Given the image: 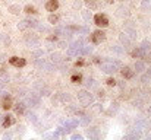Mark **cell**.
I'll return each mask as SVG.
<instances>
[{
	"mask_svg": "<svg viewBox=\"0 0 151 140\" xmlns=\"http://www.w3.org/2000/svg\"><path fill=\"white\" fill-rule=\"evenodd\" d=\"M84 19H85V21H90V15H88V12H84Z\"/></svg>",
	"mask_w": 151,
	"mask_h": 140,
	"instance_id": "obj_24",
	"label": "cell"
},
{
	"mask_svg": "<svg viewBox=\"0 0 151 140\" xmlns=\"http://www.w3.org/2000/svg\"><path fill=\"white\" fill-rule=\"evenodd\" d=\"M24 12L28 13V15H35V13H37V9H35L34 6H31V4H27V6L24 7Z\"/></svg>",
	"mask_w": 151,
	"mask_h": 140,
	"instance_id": "obj_11",
	"label": "cell"
},
{
	"mask_svg": "<svg viewBox=\"0 0 151 140\" xmlns=\"http://www.w3.org/2000/svg\"><path fill=\"white\" fill-rule=\"evenodd\" d=\"M0 38H1V34H0Z\"/></svg>",
	"mask_w": 151,
	"mask_h": 140,
	"instance_id": "obj_28",
	"label": "cell"
},
{
	"mask_svg": "<svg viewBox=\"0 0 151 140\" xmlns=\"http://www.w3.org/2000/svg\"><path fill=\"white\" fill-rule=\"evenodd\" d=\"M1 107H3V109H10L12 107H13V102H12V98L9 96V95H4L3 96V99H1Z\"/></svg>",
	"mask_w": 151,
	"mask_h": 140,
	"instance_id": "obj_6",
	"label": "cell"
},
{
	"mask_svg": "<svg viewBox=\"0 0 151 140\" xmlns=\"http://www.w3.org/2000/svg\"><path fill=\"white\" fill-rule=\"evenodd\" d=\"M57 9H59V0H47V3H46L47 12H56Z\"/></svg>",
	"mask_w": 151,
	"mask_h": 140,
	"instance_id": "obj_5",
	"label": "cell"
},
{
	"mask_svg": "<svg viewBox=\"0 0 151 140\" xmlns=\"http://www.w3.org/2000/svg\"><path fill=\"white\" fill-rule=\"evenodd\" d=\"M106 40V34L103 32V31H96V32H93V35L90 37V41L93 43V44H100Z\"/></svg>",
	"mask_w": 151,
	"mask_h": 140,
	"instance_id": "obj_2",
	"label": "cell"
},
{
	"mask_svg": "<svg viewBox=\"0 0 151 140\" xmlns=\"http://www.w3.org/2000/svg\"><path fill=\"white\" fill-rule=\"evenodd\" d=\"M70 82L72 83H82V75L81 73H75L70 76Z\"/></svg>",
	"mask_w": 151,
	"mask_h": 140,
	"instance_id": "obj_9",
	"label": "cell"
},
{
	"mask_svg": "<svg viewBox=\"0 0 151 140\" xmlns=\"http://www.w3.org/2000/svg\"><path fill=\"white\" fill-rule=\"evenodd\" d=\"M35 117H37L35 114H29V120H31V121H37V118H35Z\"/></svg>",
	"mask_w": 151,
	"mask_h": 140,
	"instance_id": "obj_23",
	"label": "cell"
},
{
	"mask_svg": "<svg viewBox=\"0 0 151 140\" xmlns=\"http://www.w3.org/2000/svg\"><path fill=\"white\" fill-rule=\"evenodd\" d=\"M84 64H85V61H84V60H82V58H81V60H78V61H76V67H78V66H79V67H81V66H84Z\"/></svg>",
	"mask_w": 151,
	"mask_h": 140,
	"instance_id": "obj_20",
	"label": "cell"
},
{
	"mask_svg": "<svg viewBox=\"0 0 151 140\" xmlns=\"http://www.w3.org/2000/svg\"><path fill=\"white\" fill-rule=\"evenodd\" d=\"M9 63H10L12 66H15V67H24V66L27 64V60L22 58V57H16V55H13V57L9 58Z\"/></svg>",
	"mask_w": 151,
	"mask_h": 140,
	"instance_id": "obj_3",
	"label": "cell"
},
{
	"mask_svg": "<svg viewBox=\"0 0 151 140\" xmlns=\"http://www.w3.org/2000/svg\"><path fill=\"white\" fill-rule=\"evenodd\" d=\"M72 139H82V136H81V134H73Z\"/></svg>",
	"mask_w": 151,
	"mask_h": 140,
	"instance_id": "obj_25",
	"label": "cell"
},
{
	"mask_svg": "<svg viewBox=\"0 0 151 140\" xmlns=\"http://www.w3.org/2000/svg\"><path fill=\"white\" fill-rule=\"evenodd\" d=\"M24 111H25V105H24V104H21V102H19V104H16V105H15V112H16L18 115H22V114H24Z\"/></svg>",
	"mask_w": 151,
	"mask_h": 140,
	"instance_id": "obj_13",
	"label": "cell"
},
{
	"mask_svg": "<svg viewBox=\"0 0 151 140\" xmlns=\"http://www.w3.org/2000/svg\"><path fill=\"white\" fill-rule=\"evenodd\" d=\"M47 40H49V41H57V35H50Z\"/></svg>",
	"mask_w": 151,
	"mask_h": 140,
	"instance_id": "obj_21",
	"label": "cell"
},
{
	"mask_svg": "<svg viewBox=\"0 0 151 140\" xmlns=\"http://www.w3.org/2000/svg\"><path fill=\"white\" fill-rule=\"evenodd\" d=\"M13 123H15V120H13V117L7 114V115H4V117H3V121H1V126H3V129H9V127H10V126H12Z\"/></svg>",
	"mask_w": 151,
	"mask_h": 140,
	"instance_id": "obj_7",
	"label": "cell"
},
{
	"mask_svg": "<svg viewBox=\"0 0 151 140\" xmlns=\"http://www.w3.org/2000/svg\"><path fill=\"white\" fill-rule=\"evenodd\" d=\"M78 98H79V101H81L84 105H88L90 102H93V96L87 92V91H81V92H78Z\"/></svg>",
	"mask_w": 151,
	"mask_h": 140,
	"instance_id": "obj_4",
	"label": "cell"
},
{
	"mask_svg": "<svg viewBox=\"0 0 151 140\" xmlns=\"http://www.w3.org/2000/svg\"><path fill=\"white\" fill-rule=\"evenodd\" d=\"M94 61H96V63H99V64H100V63H101V60H100V58H99V57H96V58H94Z\"/></svg>",
	"mask_w": 151,
	"mask_h": 140,
	"instance_id": "obj_27",
	"label": "cell"
},
{
	"mask_svg": "<svg viewBox=\"0 0 151 140\" xmlns=\"http://www.w3.org/2000/svg\"><path fill=\"white\" fill-rule=\"evenodd\" d=\"M107 85H109V86H114V85H116V80H114L113 77H109V79H107Z\"/></svg>",
	"mask_w": 151,
	"mask_h": 140,
	"instance_id": "obj_18",
	"label": "cell"
},
{
	"mask_svg": "<svg viewBox=\"0 0 151 140\" xmlns=\"http://www.w3.org/2000/svg\"><path fill=\"white\" fill-rule=\"evenodd\" d=\"M103 72H106V73H114L116 72V66H113V64H104L103 66Z\"/></svg>",
	"mask_w": 151,
	"mask_h": 140,
	"instance_id": "obj_12",
	"label": "cell"
},
{
	"mask_svg": "<svg viewBox=\"0 0 151 140\" xmlns=\"http://www.w3.org/2000/svg\"><path fill=\"white\" fill-rule=\"evenodd\" d=\"M120 73H122V76H123L125 79H132V77H134V72H132L129 67H122Z\"/></svg>",
	"mask_w": 151,
	"mask_h": 140,
	"instance_id": "obj_8",
	"label": "cell"
},
{
	"mask_svg": "<svg viewBox=\"0 0 151 140\" xmlns=\"http://www.w3.org/2000/svg\"><path fill=\"white\" fill-rule=\"evenodd\" d=\"M73 7H75V9H79V7H81V1H75V3H73Z\"/></svg>",
	"mask_w": 151,
	"mask_h": 140,
	"instance_id": "obj_22",
	"label": "cell"
},
{
	"mask_svg": "<svg viewBox=\"0 0 151 140\" xmlns=\"http://www.w3.org/2000/svg\"><path fill=\"white\" fill-rule=\"evenodd\" d=\"M85 3H87V6H88L90 9H97V3H94L93 0H87Z\"/></svg>",
	"mask_w": 151,
	"mask_h": 140,
	"instance_id": "obj_17",
	"label": "cell"
},
{
	"mask_svg": "<svg viewBox=\"0 0 151 140\" xmlns=\"http://www.w3.org/2000/svg\"><path fill=\"white\" fill-rule=\"evenodd\" d=\"M4 58H6V55L4 54H0V61H4Z\"/></svg>",
	"mask_w": 151,
	"mask_h": 140,
	"instance_id": "obj_26",
	"label": "cell"
},
{
	"mask_svg": "<svg viewBox=\"0 0 151 140\" xmlns=\"http://www.w3.org/2000/svg\"><path fill=\"white\" fill-rule=\"evenodd\" d=\"M94 23H96L97 26L106 28V26H109V18H107L104 13H97V15L94 16Z\"/></svg>",
	"mask_w": 151,
	"mask_h": 140,
	"instance_id": "obj_1",
	"label": "cell"
},
{
	"mask_svg": "<svg viewBox=\"0 0 151 140\" xmlns=\"http://www.w3.org/2000/svg\"><path fill=\"white\" fill-rule=\"evenodd\" d=\"M51 60L53 61H59L60 60V55L59 54H51Z\"/></svg>",
	"mask_w": 151,
	"mask_h": 140,
	"instance_id": "obj_19",
	"label": "cell"
},
{
	"mask_svg": "<svg viewBox=\"0 0 151 140\" xmlns=\"http://www.w3.org/2000/svg\"><path fill=\"white\" fill-rule=\"evenodd\" d=\"M25 23H27V28H35V26L38 25V22H37L35 19H31V18L25 19Z\"/></svg>",
	"mask_w": 151,
	"mask_h": 140,
	"instance_id": "obj_14",
	"label": "cell"
},
{
	"mask_svg": "<svg viewBox=\"0 0 151 140\" xmlns=\"http://www.w3.org/2000/svg\"><path fill=\"white\" fill-rule=\"evenodd\" d=\"M49 22L53 23V25L57 23V22H59V16H57V15H50V16H49Z\"/></svg>",
	"mask_w": 151,
	"mask_h": 140,
	"instance_id": "obj_16",
	"label": "cell"
},
{
	"mask_svg": "<svg viewBox=\"0 0 151 140\" xmlns=\"http://www.w3.org/2000/svg\"><path fill=\"white\" fill-rule=\"evenodd\" d=\"M135 69H137V72H144L145 66H144V63L138 61V63H135Z\"/></svg>",
	"mask_w": 151,
	"mask_h": 140,
	"instance_id": "obj_15",
	"label": "cell"
},
{
	"mask_svg": "<svg viewBox=\"0 0 151 140\" xmlns=\"http://www.w3.org/2000/svg\"><path fill=\"white\" fill-rule=\"evenodd\" d=\"M7 10H9L10 13H13V15H19L21 7H19V4H10V6L7 7Z\"/></svg>",
	"mask_w": 151,
	"mask_h": 140,
	"instance_id": "obj_10",
	"label": "cell"
}]
</instances>
